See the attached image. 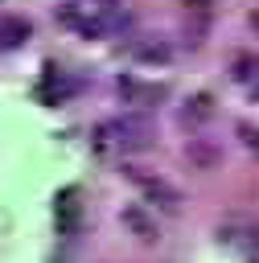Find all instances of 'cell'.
<instances>
[{"label": "cell", "instance_id": "cell-7", "mask_svg": "<svg viewBox=\"0 0 259 263\" xmlns=\"http://www.w3.org/2000/svg\"><path fill=\"white\" fill-rule=\"evenodd\" d=\"M127 53H132L136 62H144V66H169V58H173L169 41H160V37H136V41L127 45Z\"/></svg>", "mask_w": 259, "mask_h": 263}, {"label": "cell", "instance_id": "cell-5", "mask_svg": "<svg viewBox=\"0 0 259 263\" xmlns=\"http://www.w3.org/2000/svg\"><path fill=\"white\" fill-rule=\"evenodd\" d=\"M185 160H189L193 168L210 173V168H218V160H222V148H218L210 136H189V140H185Z\"/></svg>", "mask_w": 259, "mask_h": 263}, {"label": "cell", "instance_id": "cell-11", "mask_svg": "<svg viewBox=\"0 0 259 263\" xmlns=\"http://www.w3.org/2000/svg\"><path fill=\"white\" fill-rule=\"evenodd\" d=\"M29 33H33V29H29L25 16H4V21H0V45H8V49L21 45V41H29Z\"/></svg>", "mask_w": 259, "mask_h": 263}, {"label": "cell", "instance_id": "cell-6", "mask_svg": "<svg viewBox=\"0 0 259 263\" xmlns=\"http://www.w3.org/2000/svg\"><path fill=\"white\" fill-rule=\"evenodd\" d=\"M53 218H58V234H74L78 230V218H82V201H78V189H62L58 201H53Z\"/></svg>", "mask_w": 259, "mask_h": 263}, {"label": "cell", "instance_id": "cell-12", "mask_svg": "<svg viewBox=\"0 0 259 263\" xmlns=\"http://www.w3.org/2000/svg\"><path fill=\"white\" fill-rule=\"evenodd\" d=\"M234 132H238V140H243V148L259 156V127H255V123H238Z\"/></svg>", "mask_w": 259, "mask_h": 263}, {"label": "cell", "instance_id": "cell-13", "mask_svg": "<svg viewBox=\"0 0 259 263\" xmlns=\"http://www.w3.org/2000/svg\"><path fill=\"white\" fill-rule=\"evenodd\" d=\"M181 4H185L189 12H210V4H214V0H181Z\"/></svg>", "mask_w": 259, "mask_h": 263}, {"label": "cell", "instance_id": "cell-15", "mask_svg": "<svg viewBox=\"0 0 259 263\" xmlns=\"http://www.w3.org/2000/svg\"><path fill=\"white\" fill-rule=\"evenodd\" d=\"M95 4H115V0H95Z\"/></svg>", "mask_w": 259, "mask_h": 263}, {"label": "cell", "instance_id": "cell-3", "mask_svg": "<svg viewBox=\"0 0 259 263\" xmlns=\"http://www.w3.org/2000/svg\"><path fill=\"white\" fill-rule=\"evenodd\" d=\"M119 173L144 193V201H148L152 210H164V214H177V210H181V189L169 185L160 173H152V168H144V164H123Z\"/></svg>", "mask_w": 259, "mask_h": 263}, {"label": "cell", "instance_id": "cell-2", "mask_svg": "<svg viewBox=\"0 0 259 263\" xmlns=\"http://www.w3.org/2000/svg\"><path fill=\"white\" fill-rule=\"evenodd\" d=\"M95 152L99 156H127V152H144L152 144V123L144 115H119V119H107L95 127L90 136Z\"/></svg>", "mask_w": 259, "mask_h": 263}, {"label": "cell", "instance_id": "cell-1", "mask_svg": "<svg viewBox=\"0 0 259 263\" xmlns=\"http://www.w3.org/2000/svg\"><path fill=\"white\" fill-rule=\"evenodd\" d=\"M53 16H58L62 29L78 33V37H86V41L107 37L111 29H123V25H127V12H119L115 4H95V0H66V4H58Z\"/></svg>", "mask_w": 259, "mask_h": 263}, {"label": "cell", "instance_id": "cell-10", "mask_svg": "<svg viewBox=\"0 0 259 263\" xmlns=\"http://www.w3.org/2000/svg\"><path fill=\"white\" fill-rule=\"evenodd\" d=\"M230 74H234V82H243V86L259 99V53H238V58L230 62Z\"/></svg>", "mask_w": 259, "mask_h": 263}, {"label": "cell", "instance_id": "cell-9", "mask_svg": "<svg viewBox=\"0 0 259 263\" xmlns=\"http://www.w3.org/2000/svg\"><path fill=\"white\" fill-rule=\"evenodd\" d=\"M214 111H218V107H214V95H206V90H201V95H189L185 107H181V123H185V127H201V123L214 119Z\"/></svg>", "mask_w": 259, "mask_h": 263}, {"label": "cell", "instance_id": "cell-4", "mask_svg": "<svg viewBox=\"0 0 259 263\" xmlns=\"http://www.w3.org/2000/svg\"><path fill=\"white\" fill-rule=\"evenodd\" d=\"M115 90L123 95V103H136V107H156L164 99V86H152V82H140L132 74H119L115 78Z\"/></svg>", "mask_w": 259, "mask_h": 263}, {"label": "cell", "instance_id": "cell-14", "mask_svg": "<svg viewBox=\"0 0 259 263\" xmlns=\"http://www.w3.org/2000/svg\"><path fill=\"white\" fill-rule=\"evenodd\" d=\"M247 25H251V33L259 37V8H251V12H247Z\"/></svg>", "mask_w": 259, "mask_h": 263}, {"label": "cell", "instance_id": "cell-8", "mask_svg": "<svg viewBox=\"0 0 259 263\" xmlns=\"http://www.w3.org/2000/svg\"><path fill=\"white\" fill-rule=\"evenodd\" d=\"M119 222L140 238V242H156L160 238V230H156V218L144 210V205H123V214H119Z\"/></svg>", "mask_w": 259, "mask_h": 263}]
</instances>
